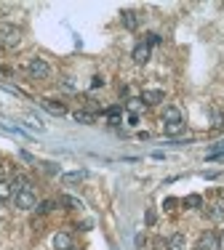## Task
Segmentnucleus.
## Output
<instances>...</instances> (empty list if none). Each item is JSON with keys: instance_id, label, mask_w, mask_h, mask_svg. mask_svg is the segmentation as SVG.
<instances>
[{"instance_id": "nucleus-17", "label": "nucleus", "mask_w": 224, "mask_h": 250, "mask_svg": "<svg viewBox=\"0 0 224 250\" xmlns=\"http://www.w3.org/2000/svg\"><path fill=\"white\" fill-rule=\"evenodd\" d=\"M120 106H107V109H104V115H107V120H110V125H117L120 123Z\"/></svg>"}, {"instance_id": "nucleus-13", "label": "nucleus", "mask_w": 224, "mask_h": 250, "mask_svg": "<svg viewBox=\"0 0 224 250\" xmlns=\"http://www.w3.org/2000/svg\"><path fill=\"white\" fill-rule=\"evenodd\" d=\"M163 123H181V112L176 109V106H168L166 112H163Z\"/></svg>"}, {"instance_id": "nucleus-28", "label": "nucleus", "mask_w": 224, "mask_h": 250, "mask_svg": "<svg viewBox=\"0 0 224 250\" xmlns=\"http://www.w3.org/2000/svg\"><path fill=\"white\" fill-rule=\"evenodd\" d=\"M214 125H216V128H219V125H224V117H222L216 109H214Z\"/></svg>"}, {"instance_id": "nucleus-25", "label": "nucleus", "mask_w": 224, "mask_h": 250, "mask_svg": "<svg viewBox=\"0 0 224 250\" xmlns=\"http://www.w3.org/2000/svg\"><path fill=\"white\" fill-rule=\"evenodd\" d=\"M155 218H157V216H155V210L150 208V210L144 213V221H147V226H152V224H155Z\"/></svg>"}, {"instance_id": "nucleus-1", "label": "nucleus", "mask_w": 224, "mask_h": 250, "mask_svg": "<svg viewBox=\"0 0 224 250\" xmlns=\"http://www.w3.org/2000/svg\"><path fill=\"white\" fill-rule=\"evenodd\" d=\"M27 75L32 77V80H45V77L51 75L48 62H45V59H40V56L29 59V62H27Z\"/></svg>"}, {"instance_id": "nucleus-3", "label": "nucleus", "mask_w": 224, "mask_h": 250, "mask_svg": "<svg viewBox=\"0 0 224 250\" xmlns=\"http://www.w3.org/2000/svg\"><path fill=\"white\" fill-rule=\"evenodd\" d=\"M14 202H16V208H22V210H35V208H38V197H35L32 189H22V192H16Z\"/></svg>"}, {"instance_id": "nucleus-11", "label": "nucleus", "mask_w": 224, "mask_h": 250, "mask_svg": "<svg viewBox=\"0 0 224 250\" xmlns=\"http://www.w3.org/2000/svg\"><path fill=\"white\" fill-rule=\"evenodd\" d=\"M205 216L214 218V221H224V202H214V205L205 210Z\"/></svg>"}, {"instance_id": "nucleus-18", "label": "nucleus", "mask_w": 224, "mask_h": 250, "mask_svg": "<svg viewBox=\"0 0 224 250\" xmlns=\"http://www.w3.org/2000/svg\"><path fill=\"white\" fill-rule=\"evenodd\" d=\"M56 205H59V202H54V200H43V202H38V208H35V213H40V216H45V213H51Z\"/></svg>"}, {"instance_id": "nucleus-21", "label": "nucleus", "mask_w": 224, "mask_h": 250, "mask_svg": "<svg viewBox=\"0 0 224 250\" xmlns=\"http://www.w3.org/2000/svg\"><path fill=\"white\" fill-rule=\"evenodd\" d=\"M11 194H14V189H11L8 181H0V200H8Z\"/></svg>"}, {"instance_id": "nucleus-16", "label": "nucleus", "mask_w": 224, "mask_h": 250, "mask_svg": "<svg viewBox=\"0 0 224 250\" xmlns=\"http://www.w3.org/2000/svg\"><path fill=\"white\" fill-rule=\"evenodd\" d=\"M144 106H147V104H144L141 99H128V101H126V109L131 112V115H139V112L144 109Z\"/></svg>"}, {"instance_id": "nucleus-14", "label": "nucleus", "mask_w": 224, "mask_h": 250, "mask_svg": "<svg viewBox=\"0 0 224 250\" xmlns=\"http://www.w3.org/2000/svg\"><path fill=\"white\" fill-rule=\"evenodd\" d=\"M187 242H184V234H174L168 237V250H184Z\"/></svg>"}, {"instance_id": "nucleus-7", "label": "nucleus", "mask_w": 224, "mask_h": 250, "mask_svg": "<svg viewBox=\"0 0 224 250\" xmlns=\"http://www.w3.org/2000/svg\"><path fill=\"white\" fill-rule=\"evenodd\" d=\"M131 59L136 64H147L150 62V45H144V43H139L136 48H134V53H131Z\"/></svg>"}, {"instance_id": "nucleus-19", "label": "nucleus", "mask_w": 224, "mask_h": 250, "mask_svg": "<svg viewBox=\"0 0 224 250\" xmlns=\"http://www.w3.org/2000/svg\"><path fill=\"white\" fill-rule=\"evenodd\" d=\"M181 130H184V123H168V125H166V136H168V139L179 136Z\"/></svg>"}, {"instance_id": "nucleus-10", "label": "nucleus", "mask_w": 224, "mask_h": 250, "mask_svg": "<svg viewBox=\"0 0 224 250\" xmlns=\"http://www.w3.org/2000/svg\"><path fill=\"white\" fill-rule=\"evenodd\" d=\"M120 21H123V27H126V29H136L139 27V19H136V14H134V11H123Z\"/></svg>"}, {"instance_id": "nucleus-5", "label": "nucleus", "mask_w": 224, "mask_h": 250, "mask_svg": "<svg viewBox=\"0 0 224 250\" xmlns=\"http://www.w3.org/2000/svg\"><path fill=\"white\" fill-rule=\"evenodd\" d=\"M163 99H166V93H163L160 88H147V91H141V101H144L147 106H155V104H160Z\"/></svg>"}, {"instance_id": "nucleus-8", "label": "nucleus", "mask_w": 224, "mask_h": 250, "mask_svg": "<svg viewBox=\"0 0 224 250\" xmlns=\"http://www.w3.org/2000/svg\"><path fill=\"white\" fill-rule=\"evenodd\" d=\"M56 202H59V205H64L67 210H80V208H83V202H80L78 197H72V194H62Z\"/></svg>"}, {"instance_id": "nucleus-9", "label": "nucleus", "mask_w": 224, "mask_h": 250, "mask_svg": "<svg viewBox=\"0 0 224 250\" xmlns=\"http://www.w3.org/2000/svg\"><path fill=\"white\" fill-rule=\"evenodd\" d=\"M43 106L51 112V115H67V106L59 104V101H54V99H43Z\"/></svg>"}, {"instance_id": "nucleus-2", "label": "nucleus", "mask_w": 224, "mask_h": 250, "mask_svg": "<svg viewBox=\"0 0 224 250\" xmlns=\"http://www.w3.org/2000/svg\"><path fill=\"white\" fill-rule=\"evenodd\" d=\"M22 43V29L14 27V24H3L0 27V45L5 48H16Z\"/></svg>"}, {"instance_id": "nucleus-27", "label": "nucleus", "mask_w": 224, "mask_h": 250, "mask_svg": "<svg viewBox=\"0 0 224 250\" xmlns=\"http://www.w3.org/2000/svg\"><path fill=\"white\" fill-rule=\"evenodd\" d=\"M102 85H104V77H102V75H96V77L91 80V88H102Z\"/></svg>"}, {"instance_id": "nucleus-15", "label": "nucleus", "mask_w": 224, "mask_h": 250, "mask_svg": "<svg viewBox=\"0 0 224 250\" xmlns=\"http://www.w3.org/2000/svg\"><path fill=\"white\" fill-rule=\"evenodd\" d=\"M86 176H88L86 170H72V173H64L62 178H64V184H80Z\"/></svg>"}, {"instance_id": "nucleus-24", "label": "nucleus", "mask_w": 224, "mask_h": 250, "mask_svg": "<svg viewBox=\"0 0 224 250\" xmlns=\"http://www.w3.org/2000/svg\"><path fill=\"white\" fill-rule=\"evenodd\" d=\"M176 205H179V200H176V197H168L166 202H163V208H166V210H176Z\"/></svg>"}, {"instance_id": "nucleus-6", "label": "nucleus", "mask_w": 224, "mask_h": 250, "mask_svg": "<svg viewBox=\"0 0 224 250\" xmlns=\"http://www.w3.org/2000/svg\"><path fill=\"white\" fill-rule=\"evenodd\" d=\"M72 248V237L67 231H56L54 234V250H69Z\"/></svg>"}, {"instance_id": "nucleus-26", "label": "nucleus", "mask_w": 224, "mask_h": 250, "mask_svg": "<svg viewBox=\"0 0 224 250\" xmlns=\"http://www.w3.org/2000/svg\"><path fill=\"white\" fill-rule=\"evenodd\" d=\"M19 157L24 160V163H29V165H35V157H32V154H29V152H24V149H22V152H19Z\"/></svg>"}, {"instance_id": "nucleus-22", "label": "nucleus", "mask_w": 224, "mask_h": 250, "mask_svg": "<svg viewBox=\"0 0 224 250\" xmlns=\"http://www.w3.org/2000/svg\"><path fill=\"white\" fill-rule=\"evenodd\" d=\"M160 43H163V38L157 32H150V35H147V40H144V45H150V48H152V45H160Z\"/></svg>"}, {"instance_id": "nucleus-29", "label": "nucleus", "mask_w": 224, "mask_h": 250, "mask_svg": "<svg viewBox=\"0 0 224 250\" xmlns=\"http://www.w3.org/2000/svg\"><path fill=\"white\" fill-rule=\"evenodd\" d=\"M128 125H139V115H128Z\"/></svg>"}, {"instance_id": "nucleus-23", "label": "nucleus", "mask_w": 224, "mask_h": 250, "mask_svg": "<svg viewBox=\"0 0 224 250\" xmlns=\"http://www.w3.org/2000/svg\"><path fill=\"white\" fill-rule=\"evenodd\" d=\"M43 168H45V173H51V176L62 173V170H59V165H54V163H43Z\"/></svg>"}, {"instance_id": "nucleus-30", "label": "nucleus", "mask_w": 224, "mask_h": 250, "mask_svg": "<svg viewBox=\"0 0 224 250\" xmlns=\"http://www.w3.org/2000/svg\"><path fill=\"white\" fill-rule=\"evenodd\" d=\"M69 250H80V248H75V245H72V248H69Z\"/></svg>"}, {"instance_id": "nucleus-4", "label": "nucleus", "mask_w": 224, "mask_h": 250, "mask_svg": "<svg viewBox=\"0 0 224 250\" xmlns=\"http://www.w3.org/2000/svg\"><path fill=\"white\" fill-rule=\"evenodd\" d=\"M198 250H222V237L216 234V231H205V234H200Z\"/></svg>"}, {"instance_id": "nucleus-12", "label": "nucleus", "mask_w": 224, "mask_h": 250, "mask_svg": "<svg viewBox=\"0 0 224 250\" xmlns=\"http://www.w3.org/2000/svg\"><path fill=\"white\" fill-rule=\"evenodd\" d=\"M72 120H75V123H80V125H93V123H96V117H93L91 112L78 109V112H72Z\"/></svg>"}, {"instance_id": "nucleus-20", "label": "nucleus", "mask_w": 224, "mask_h": 250, "mask_svg": "<svg viewBox=\"0 0 224 250\" xmlns=\"http://www.w3.org/2000/svg\"><path fill=\"white\" fill-rule=\"evenodd\" d=\"M184 205L187 208H203V197L200 194H190V197H184Z\"/></svg>"}]
</instances>
